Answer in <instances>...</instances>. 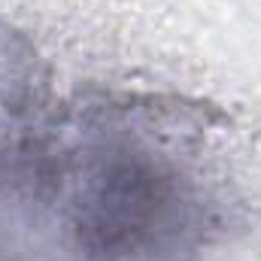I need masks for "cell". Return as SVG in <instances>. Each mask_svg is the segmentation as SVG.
Masks as SVG:
<instances>
[{
    "label": "cell",
    "mask_w": 261,
    "mask_h": 261,
    "mask_svg": "<svg viewBox=\"0 0 261 261\" xmlns=\"http://www.w3.org/2000/svg\"><path fill=\"white\" fill-rule=\"evenodd\" d=\"M179 179L146 161H113L82 200L79 237L91 258L149 261L182 252L197 225Z\"/></svg>",
    "instance_id": "cell-1"
}]
</instances>
